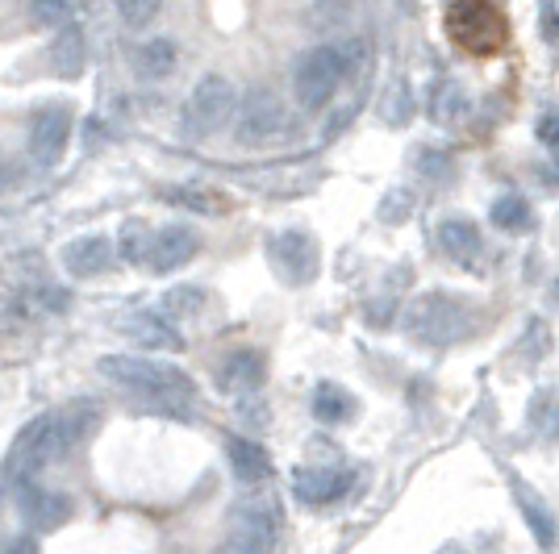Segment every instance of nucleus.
Here are the masks:
<instances>
[{"label": "nucleus", "mask_w": 559, "mask_h": 554, "mask_svg": "<svg viewBox=\"0 0 559 554\" xmlns=\"http://www.w3.org/2000/svg\"><path fill=\"white\" fill-rule=\"evenodd\" d=\"M96 421H100V409L88 405V400H75V405H68V409H55V413L34 417L22 434H17V442L9 446L4 467H0V484L4 487L29 484L43 467L59 462L63 455H71L80 442L88 438V434L96 430Z\"/></svg>", "instance_id": "obj_1"}, {"label": "nucleus", "mask_w": 559, "mask_h": 554, "mask_svg": "<svg viewBox=\"0 0 559 554\" xmlns=\"http://www.w3.org/2000/svg\"><path fill=\"white\" fill-rule=\"evenodd\" d=\"M100 375L114 380L117 388L126 393H139L146 400H159V405H185L192 396V380L188 371L171 368V363H155V359H142V354H105L100 359Z\"/></svg>", "instance_id": "obj_2"}, {"label": "nucleus", "mask_w": 559, "mask_h": 554, "mask_svg": "<svg viewBox=\"0 0 559 554\" xmlns=\"http://www.w3.org/2000/svg\"><path fill=\"white\" fill-rule=\"evenodd\" d=\"M476 329L472 304L447 292H426L405 309V334L421 347H455Z\"/></svg>", "instance_id": "obj_3"}, {"label": "nucleus", "mask_w": 559, "mask_h": 554, "mask_svg": "<svg viewBox=\"0 0 559 554\" xmlns=\"http://www.w3.org/2000/svg\"><path fill=\"white\" fill-rule=\"evenodd\" d=\"M359 50L355 43H326V47H313L309 55H301V63L293 68V93L305 113H318L330 96L338 93V84L347 80V71L355 68Z\"/></svg>", "instance_id": "obj_4"}, {"label": "nucleus", "mask_w": 559, "mask_h": 554, "mask_svg": "<svg viewBox=\"0 0 559 554\" xmlns=\"http://www.w3.org/2000/svg\"><path fill=\"white\" fill-rule=\"evenodd\" d=\"M447 38L467 55H497L510 38V25H506V13L497 9V0H451Z\"/></svg>", "instance_id": "obj_5"}, {"label": "nucleus", "mask_w": 559, "mask_h": 554, "mask_svg": "<svg viewBox=\"0 0 559 554\" xmlns=\"http://www.w3.org/2000/svg\"><path fill=\"white\" fill-rule=\"evenodd\" d=\"M238 113V96H234V84L226 75H205L185 100V113H180V125H185L188 138H210L217 130H226Z\"/></svg>", "instance_id": "obj_6"}, {"label": "nucleus", "mask_w": 559, "mask_h": 554, "mask_svg": "<svg viewBox=\"0 0 559 554\" xmlns=\"http://www.w3.org/2000/svg\"><path fill=\"white\" fill-rule=\"evenodd\" d=\"M234 130H238V142H247V146L276 138L280 130H284V100L272 88H251L238 100Z\"/></svg>", "instance_id": "obj_7"}, {"label": "nucleus", "mask_w": 559, "mask_h": 554, "mask_svg": "<svg viewBox=\"0 0 559 554\" xmlns=\"http://www.w3.org/2000/svg\"><path fill=\"white\" fill-rule=\"evenodd\" d=\"M267 254H272V263H276L280 276L288 279V284H309V279H318V272H322V251H318L313 233L305 230L276 233L267 242Z\"/></svg>", "instance_id": "obj_8"}, {"label": "nucleus", "mask_w": 559, "mask_h": 554, "mask_svg": "<svg viewBox=\"0 0 559 554\" xmlns=\"http://www.w3.org/2000/svg\"><path fill=\"white\" fill-rule=\"evenodd\" d=\"M71 138V109L68 105H47L38 109L29 121V155L38 167H55V162L68 155Z\"/></svg>", "instance_id": "obj_9"}, {"label": "nucleus", "mask_w": 559, "mask_h": 554, "mask_svg": "<svg viewBox=\"0 0 559 554\" xmlns=\"http://www.w3.org/2000/svg\"><path fill=\"white\" fill-rule=\"evenodd\" d=\"M276 513L272 505H242L234 513V530L217 554H272Z\"/></svg>", "instance_id": "obj_10"}, {"label": "nucleus", "mask_w": 559, "mask_h": 554, "mask_svg": "<svg viewBox=\"0 0 559 554\" xmlns=\"http://www.w3.org/2000/svg\"><path fill=\"white\" fill-rule=\"evenodd\" d=\"M197 251H201L197 230H188V226H167V230H159L155 238H151V254H146V263H151V272L167 276V272L188 267V263L197 258Z\"/></svg>", "instance_id": "obj_11"}, {"label": "nucleus", "mask_w": 559, "mask_h": 554, "mask_svg": "<svg viewBox=\"0 0 559 554\" xmlns=\"http://www.w3.org/2000/svg\"><path fill=\"white\" fill-rule=\"evenodd\" d=\"M17 508H22V517L34 526V530H59L63 521L71 517V501L63 492H55V487H43V484H22V496H17Z\"/></svg>", "instance_id": "obj_12"}, {"label": "nucleus", "mask_w": 559, "mask_h": 554, "mask_svg": "<svg viewBox=\"0 0 559 554\" xmlns=\"http://www.w3.org/2000/svg\"><path fill=\"white\" fill-rule=\"evenodd\" d=\"M350 484H355V475H350V471H334V467H297V471H293V492H297V501L313 508L338 501Z\"/></svg>", "instance_id": "obj_13"}, {"label": "nucleus", "mask_w": 559, "mask_h": 554, "mask_svg": "<svg viewBox=\"0 0 559 554\" xmlns=\"http://www.w3.org/2000/svg\"><path fill=\"white\" fill-rule=\"evenodd\" d=\"M114 258H117V251L105 233H80V238H71L68 246H63V267L80 279L109 272V267H114Z\"/></svg>", "instance_id": "obj_14"}, {"label": "nucleus", "mask_w": 559, "mask_h": 554, "mask_svg": "<svg viewBox=\"0 0 559 554\" xmlns=\"http://www.w3.org/2000/svg\"><path fill=\"white\" fill-rule=\"evenodd\" d=\"M263 375H267L263 354L251 350V347H242V350H230V354L222 359V368H217V384H222L226 393H255L259 384H263Z\"/></svg>", "instance_id": "obj_15"}, {"label": "nucleus", "mask_w": 559, "mask_h": 554, "mask_svg": "<svg viewBox=\"0 0 559 554\" xmlns=\"http://www.w3.org/2000/svg\"><path fill=\"white\" fill-rule=\"evenodd\" d=\"M439 246H443L447 258H455V263H476L480 251H485V238L480 230L467 221V217H447L443 226H439Z\"/></svg>", "instance_id": "obj_16"}, {"label": "nucleus", "mask_w": 559, "mask_h": 554, "mask_svg": "<svg viewBox=\"0 0 559 554\" xmlns=\"http://www.w3.org/2000/svg\"><path fill=\"white\" fill-rule=\"evenodd\" d=\"M126 338H134L139 347H159V350H180L185 347V338L167 325V317H155V313H134V317H126V322L117 325Z\"/></svg>", "instance_id": "obj_17"}, {"label": "nucleus", "mask_w": 559, "mask_h": 554, "mask_svg": "<svg viewBox=\"0 0 559 554\" xmlns=\"http://www.w3.org/2000/svg\"><path fill=\"white\" fill-rule=\"evenodd\" d=\"M513 496H518V508H522L526 526H531V533H535V542L543 546V551H551V546H556V538H559L556 513H551L547 501H543L538 492H531L526 484H513Z\"/></svg>", "instance_id": "obj_18"}, {"label": "nucleus", "mask_w": 559, "mask_h": 554, "mask_svg": "<svg viewBox=\"0 0 559 554\" xmlns=\"http://www.w3.org/2000/svg\"><path fill=\"white\" fill-rule=\"evenodd\" d=\"M88 63V47H84V34L75 25H63L55 47H50V68L59 80H80V71Z\"/></svg>", "instance_id": "obj_19"}, {"label": "nucleus", "mask_w": 559, "mask_h": 554, "mask_svg": "<svg viewBox=\"0 0 559 554\" xmlns=\"http://www.w3.org/2000/svg\"><path fill=\"white\" fill-rule=\"evenodd\" d=\"M226 459H230V471L242 480V484H259L267 480L272 462H267V450L251 438H230L226 442Z\"/></svg>", "instance_id": "obj_20"}, {"label": "nucleus", "mask_w": 559, "mask_h": 554, "mask_svg": "<svg viewBox=\"0 0 559 554\" xmlns=\"http://www.w3.org/2000/svg\"><path fill=\"white\" fill-rule=\"evenodd\" d=\"M180 63V50L171 38H151V43H142L134 50V71H139L142 80H167L171 71Z\"/></svg>", "instance_id": "obj_21"}, {"label": "nucleus", "mask_w": 559, "mask_h": 554, "mask_svg": "<svg viewBox=\"0 0 559 554\" xmlns=\"http://www.w3.org/2000/svg\"><path fill=\"white\" fill-rule=\"evenodd\" d=\"M355 396L347 388H338V384H322L318 393H313V417L318 421H326V425H338V421H350L355 417Z\"/></svg>", "instance_id": "obj_22"}, {"label": "nucleus", "mask_w": 559, "mask_h": 554, "mask_svg": "<svg viewBox=\"0 0 559 554\" xmlns=\"http://www.w3.org/2000/svg\"><path fill=\"white\" fill-rule=\"evenodd\" d=\"M492 226L506 233H526L531 226H535V213H531V205L522 201V196H501L497 205H492Z\"/></svg>", "instance_id": "obj_23"}, {"label": "nucleus", "mask_w": 559, "mask_h": 554, "mask_svg": "<svg viewBox=\"0 0 559 554\" xmlns=\"http://www.w3.org/2000/svg\"><path fill=\"white\" fill-rule=\"evenodd\" d=\"M159 309H164V317H192V313L205 309V288H197V284H176V288L164 292Z\"/></svg>", "instance_id": "obj_24"}, {"label": "nucleus", "mask_w": 559, "mask_h": 554, "mask_svg": "<svg viewBox=\"0 0 559 554\" xmlns=\"http://www.w3.org/2000/svg\"><path fill=\"white\" fill-rule=\"evenodd\" d=\"M414 205H418V196H414V188H393L384 201H380V221L384 226H401V221H409L414 217Z\"/></svg>", "instance_id": "obj_25"}, {"label": "nucleus", "mask_w": 559, "mask_h": 554, "mask_svg": "<svg viewBox=\"0 0 559 554\" xmlns=\"http://www.w3.org/2000/svg\"><path fill=\"white\" fill-rule=\"evenodd\" d=\"M531 421H535V430L543 434L547 442L559 438V396H538L535 409H531Z\"/></svg>", "instance_id": "obj_26"}, {"label": "nucleus", "mask_w": 559, "mask_h": 554, "mask_svg": "<svg viewBox=\"0 0 559 554\" xmlns=\"http://www.w3.org/2000/svg\"><path fill=\"white\" fill-rule=\"evenodd\" d=\"M121 22L134 25V29H146V25L159 17V0H114Z\"/></svg>", "instance_id": "obj_27"}, {"label": "nucleus", "mask_w": 559, "mask_h": 554, "mask_svg": "<svg viewBox=\"0 0 559 554\" xmlns=\"http://www.w3.org/2000/svg\"><path fill=\"white\" fill-rule=\"evenodd\" d=\"M151 238L155 233H146V226H126V233H121V258L126 263H142L151 254Z\"/></svg>", "instance_id": "obj_28"}, {"label": "nucleus", "mask_w": 559, "mask_h": 554, "mask_svg": "<svg viewBox=\"0 0 559 554\" xmlns=\"http://www.w3.org/2000/svg\"><path fill=\"white\" fill-rule=\"evenodd\" d=\"M418 171L426 180H447L451 176V155L435 150V146H421L418 150Z\"/></svg>", "instance_id": "obj_29"}, {"label": "nucleus", "mask_w": 559, "mask_h": 554, "mask_svg": "<svg viewBox=\"0 0 559 554\" xmlns=\"http://www.w3.org/2000/svg\"><path fill=\"white\" fill-rule=\"evenodd\" d=\"M167 201H176V205L185 208H201V213H217L222 208V201L213 196V192H188V188H171V192H164Z\"/></svg>", "instance_id": "obj_30"}, {"label": "nucleus", "mask_w": 559, "mask_h": 554, "mask_svg": "<svg viewBox=\"0 0 559 554\" xmlns=\"http://www.w3.org/2000/svg\"><path fill=\"white\" fill-rule=\"evenodd\" d=\"M384 117H389V121H405V117H409V88H405V84H393V93L384 100Z\"/></svg>", "instance_id": "obj_31"}, {"label": "nucleus", "mask_w": 559, "mask_h": 554, "mask_svg": "<svg viewBox=\"0 0 559 554\" xmlns=\"http://www.w3.org/2000/svg\"><path fill=\"white\" fill-rule=\"evenodd\" d=\"M538 134H543V142L551 146V155L559 159V113H547L543 117V125H538Z\"/></svg>", "instance_id": "obj_32"}, {"label": "nucleus", "mask_w": 559, "mask_h": 554, "mask_svg": "<svg viewBox=\"0 0 559 554\" xmlns=\"http://www.w3.org/2000/svg\"><path fill=\"white\" fill-rule=\"evenodd\" d=\"M13 184H17V167L0 155V192H9Z\"/></svg>", "instance_id": "obj_33"}, {"label": "nucleus", "mask_w": 559, "mask_h": 554, "mask_svg": "<svg viewBox=\"0 0 559 554\" xmlns=\"http://www.w3.org/2000/svg\"><path fill=\"white\" fill-rule=\"evenodd\" d=\"M439 554H464V551H460V546H443Z\"/></svg>", "instance_id": "obj_34"}]
</instances>
